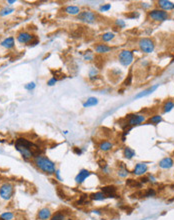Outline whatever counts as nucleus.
<instances>
[{
  "mask_svg": "<svg viewBox=\"0 0 174 220\" xmlns=\"http://www.w3.org/2000/svg\"><path fill=\"white\" fill-rule=\"evenodd\" d=\"M15 148L17 149V151L20 152V154H21V156L25 160L37 157V156L41 155V152H42V150L40 149L39 146H37L36 144L32 143L29 140L22 138V137H20L16 140Z\"/></svg>",
  "mask_w": 174,
  "mask_h": 220,
  "instance_id": "obj_1",
  "label": "nucleus"
},
{
  "mask_svg": "<svg viewBox=\"0 0 174 220\" xmlns=\"http://www.w3.org/2000/svg\"><path fill=\"white\" fill-rule=\"evenodd\" d=\"M34 163L41 171L47 174H53L55 173V164L51 161L50 159L43 155H39L37 157L34 158Z\"/></svg>",
  "mask_w": 174,
  "mask_h": 220,
  "instance_id": "obj_2",
  "label": "nucleus"
},
{
  "mask_svg": "<svg viewBox=\"0 0 174 220\" xmlns=\"http://www.w3.org/2000/svg\"><path fill=\"white\" fill-rule=\"evenodd\" d=\"M126 124L128 127H133L136 125H139V124L143 123L146 118L142 114H128L126 116Z\"/></svg>",
  "mask_w": 174,
  "mask_h": 220,
  "instance_id": "obj_3",
  "label": "nucleus"
},
{
  "mask_svg": "<svg viewBox=\"0 0 174 220\" xmlns=\"http://www.w3.org/2000/svg\"><path fill=\"white\" fill-rule=\"evenodd\" d=\"M14 193V187L10 183H4L0 187V197L4 200H9Z\"/></svg>",
  "mask_w": 174,
  "mask_h": 220,
  "instance_id": "obj_4",
  "label": "nucleus"
},
{
  "mask_svg": "<svg viewBox=\"0 0 174 220\" xmlns=\"http://www.w3.org/2000/svg\"><path fill=\"white\" fill-rule=\"evenodd\" d=\"M133 61V54L129 50H123L119 54V62L123 66H129Z\"/></svg>",
  "mask_w": 174,
  "mask_h": 220,
  "instance_id": "obj_5",
  "label": "nucleus"
},
{
  "mask_svg": "<svg viewBox=\"0 0 174 220\" xmlns=\"http://www.w3.org/2000/svg\"><path fill=\"white\" fill-rule=\"evenodd\" d=\"M149 17L153 20H155V21H164V20L168 19L169 14L164 10L154 9L149 12Z\"/></svg>",
  "mask_w": 174,
  "mask_h": 220,
  "instance_id": "obj_6",
  "label": "nucleus"
},
{
  "mask_svg": "<svg viewBox=\"0 0 174 220\" xmlns=\"http://www.w3.org/2000/svg\"><path fill=\"white\" fill-rule=\"evenodd\" d=\"M139 47L145 53H151L154 50V43L149 38H142L139 41Z\"/></svg>",
  "mask_w": 174,
  "mask_h": 220,
  "instance_id": "obj_7",
  "label": "nucleus"
},
{
  "mask_svg": "<svg viewBox=\"0 0 174 220\" xmlns=\"http://www.w3.org/2000/svg\"><path fill=\"white\" fill-rule=\"evenodd\" d=\"M77 18H78V20H80V21L91 24V23L95 22L96 15L94 14V12H92V11H83V12H80L78 14Z\"/></svg>",
  "mask_w": 174,
  "mask_h": 220,
  "instance_id": "obj_8",
  "label": "nucleus"
},
{
  "mask_svg": "<svg viewBox=\"0 0 174 220\" xmlns=\"http://www.w3.org/2000/svg\"><path fill=\"white\" fill-rule=\"evenodd\" d=\"M101 191L106 195L107 198H115L117 188L114 185H107V186L101 187Z\"/></svg>",
  "mask_w": 174,
  "mask_h": 220,
  "instance_id": "obj_9",
  "label": "nucleus"
},
{
  "mask_svg": "<svg viewBox=\"0 0 174 220\" xmlns=\"http://www.w3.org/2000/svg\"><path fill=\"white\" fill-rule=\"evenodd\" d=\"M147 169H148L147 164H145L143 162L137 163L135 165V167H134V169H133V174L137 175V176H141L147 171Z\"/></svg>",
  "mask_w": 174,
  "mask_h": 220,
  "instance_id": "obj_10",
  "label": "nucleus"
},
{
  "mask_svg": "<svg viewBox=\"0 0 174 220\" xmlns=\"http://www.w3.org/2000/svg\"><path fill=\"white\" fill-rule=\"evenodd\" d=\"M90 174L91 173L87 169H81V170L79 171V173L76 175L75 181L77 182V183H79V184H81L82 182H84V180H85Z\"/></svg>",
  "mask_w": 174,
  "mask_h": 220,
  "instance_id": "obj_11",
  "label": "nucleus"
},
{
  "mask_svg": "<svg viewBox=\"0 0 174 220\" xmlns=\"http://www.w3.org/2000/svg\"><path fill=\"white\" fill-rule=\"evenodd\" d=\"M34 38V36L30 34V33H27V32H22V33H20L18 35V41L20 43H28V42H30L32 39Z\"/></svg>",
  "mask_w": 174,
  "mask_h": 220,
  "instance_id": "obj_12",
  "label": "nucleus"
},
{
  "mask_svg": "<svg viewBox=\"0 0 174 220\" xmlns=\"http://www.w3.org/2000/svg\"><path fill=\"white\" fill-rule=\"evenodd\" d=\"M38 218L40 220H48L51 218V211L49 208H42L38 212Z\"/></svg>",
  "mask_w": 174,
  "mask_h": 220,
  "instance_id": "obj_13",
  "label": "nucleus"
},
{
  "mask_svg": "<svg viewBox=\"0 0 174 220\" xmlns=\"http://www.w3.org/2000/svg\"><path fill=\"white\" fill-rule=\"evenodd\" d=\"M173 159L170 158V157H165L163 158L162 160H160L159 162V166L161 168H163V169H169V168H171L173 166Z\"/></svg>",
  "mask_w": 174,
  "mask_h": 220,
  "instance_id": "obj_14",
  "label": "nucleus"
},
{
  "mask_svg": "<svg viewBox=\"0 0 174 220\" xmlns=\"http://www.w3.org/2000/svg\"><path fill=\"white\" fill-rule=\"evenodd\" d=\"M158 5L162 8L164 11L174 9V3H172L170 1H167V0H160V1H158Z\"/></svg>",
  "mask_w": 174,
  "mask_h": 220,
  "instance_id": "obj_15",
  "label": "nucleus"
},
{
  "mask_svg": "<svg viewBox=\"0 0 174 220\" xmlns=\"http://www.w3.org/2000/svg\"><path fill=\"white\" fill-rule=\"evenodd\" d=\"M89 198L91 200H94V201H102V200L106 199V195H105L102 191L95 192V193H92L89 195Z\"/></svg>",
  "mask_w": 174,
  "mask_h": 220,
  "instance_id": "obj_16",
  "label": "nucleus"
},
{
  "mask_svg": "<svg viewBox=\"0 0 174 220\" xmlns=\"http://www.w3.org/2000/svg\"><path fill=\"white\" fill-rule=\"evenodd\" d=\"M126 185L130 188H141L142 187V183L139 180L135 179H127L126 180Z\"/></svg>",
  "mask_w": 174,
  "mask_h": 220,
  "instance_id": "obj_17",
  "label": "nucleus"
},
{
  "mask_svg": "<svg viewBox=\"0 0 174 220\" xmlns=\"http://www.w3.org/2000/svg\"><path fill=\"white\" fill-rule=\"evenodd\" d=\"M110 50H111V47L105 45V44H98V45L95 47V51L99 54L106 53V52H109Z\"/></svg>",
  "mask_w": 174,
  "mask_h": 220,
  "instance_id": "obj_18",
  "label": "nucleus"
},
{
  "mask_svg": "<svg viewBox=\"0 0 174 220\" xmlns=\"http://www.w3.org/2000/svg\"><path fill=\"white\" fill-rule=\"evenodd\" d=\"M113 147V144L109 141H102L99 144V149L103 152H107L109 150H111Z\"/></svg>",
  "mask_w": 174,
  "mask_h": 220,
  "instance_id": "obj_19",
  "label": "nucleus"
},
{
  "mask_svg": "<svg viewBox=\"0 0 174 220\" xmlns=\"http://www.w3.org/2000/svg\"><path fill=\"white\" fill-rule=\"evenodd\" d=\"M65 12L67 14L71 15H78L80 13V9L78 6H67L65 8Z\"/></svg>",
  "mask_w": 174,
  "mask_h": 220,
  "instance_id": "obj_20",
  "label": "nucleus"
},
{
  "mask_svg": "<svg viewBox=\"0 0 174 220\" xmlns=\"http://www.w3.org/2000/svg\"><path fill=\"white\" fill-rule=\"evenodd\" d=\"M1 45L3 47L7 48V49H9V48H12L14 46V38L13 37H8L6 38L5 40H3L1 42Z\"/></svg>",
  "mask_w": 174,
  "mask_h": 220,
  "instance_id": "obj_21",
  "label": "nucleus"
},
{
  "mask_svg": "<svg viewBox=\"0 0 174 220\" xmlns=\"http://www.w3.org/2000/svg\"><path fill=\"white\" fill-rule=\"evenodd\" d=\"M123 155L125 158L127 159H131L135 156V151L132 149L130 147H125L124 148V151H123Z\"/></svg>",
  "mask_w": 174,
  "mask_h": 220,
  "instance_id": "obj_22",
  "label": "nucleus"
},
{
  "mask_svg": "<svg viewBox=\"0 0 174 220\" xmlns=\"http://www.w3.org/2000/svg\"><path fill=\"white\" fill-rule=\"evenodd\" d=\"M117 174H118L119 177H122V178L126 177V176L129 174L128 169H127L126 167H125V165H124L123 163H120V167H119L118 172H117Z\"/></svg>",
  "mask_w": 174,
  "mask_h": 220,
  "instance_id": "obj_23",
  "label": "nucleus"
},
{
  "mask_svg": "<svg viewBox=\"0 0 174 220\" xmlns=\"http://www.w3.org/2000/svg\"><path fill=\"white\" fill-rule=\"evenodd\" d=\"M156 88H157V85L152 86V87L149 88V89H147V90H144V91L141 92V93L137 94V95L135 96V98H141V97H144V96H147V95H149L150 93H152V92L154 91V90L156 89Z\"/></svg>",
  "mask_w": 174,
  "mask_h": 220,
  "instance_id": "obj_24",
  "label": "nucleus"
},
{
  "mask_svg": "<svg viewBox=\"0 0 174 220\" xmlns=\"http://www.w3.org/2000/svg\"><path fill=\"white\" fill-rule=\"evenodd\" d=\"M98 103V99L95 98V97H89L86 102L83 103V106L84 107H90V106H95L96 104Z\"/></svg>",
  "mask_w": 174,
  "mask_h": 220,
  "instance_id": "obj_25",
  "label": "nucleus"
},
{
  "mask_svg": "<svg viewBox=\"0 0 174 220\" xmlns=\"http://www.w3.org/2000/svg\"><path fill=\"white\" fill-rule=\"evenodd\" d=\"M144 197H154L156 195V191L154 190V188H147L143 191Z\"/></svg>",
  "mask_w": 174,
  "mask_h": 220,
  "instance_id": "obj_26",
  "label": "nucleus"
},
{
  "mask_svg": "<svg viewBox=\"0 0 174 220\" xmlns=\"http://www.w3.org/2000/svg\"><path fill=\"white\" fill-rule=\"evenodd\" d=\"M161 121H162V116H160V115H154V116H152V117L149 118L148 123H151V124H159Z\"/></svg>",
  "mask_w": 174,
  "mask_h": 220,
  "instance_id": "obj_27",
  "label": "nucleus"
},
{
  "mask_svg": "<svg viewBox=\"0 0 174 220\" xmlns=\"http://www.w3.org/2000/svg\"><path fill=\"white\" fill-rule=\"evenodd\" d=\"M173 108H174V103L172 101H167L165 102V104L163 105V111L165 113H167V112H170Z\"/></svg>",
  "mask_w": 174,
  "mask_h": 220,
  "instance_id": "obj_28",
  "label": "nucleus"
},
{
  "mask_svg": "<svg viewBox=\"0 0 174 220\" xmlns=\"http://www.w3.org/2000/svg\"><path fill=\"white\" fill-rule=\"evenodd\" d=\"M88 198H89L88 195L83 194L82 196H80V199L76 202V204H77V205H85V204L88 203Z\"/></svg>",
  "mask_w": 174,
  "mask_h": 220,
  "instance_id": "obj_29",
  "label": "nucleus"
},
{
  "mask_svg": "<svg viewBox=\"0 0 174 220\" xmlns=\"http://www.w3.org/2000/svg\"><path fill=\"white\" fill-rule=\"evenodd\" d=\"M51 220H65V215L62 212L58 211L53 216H51Z\"/></svg>",
  "mask_w": 174,
  "mask_h": 220,
  "instance_id": "obj_30",
  "label": "nucleus"
},
{
  "mask_svg": "<svg viewBox=\"0 0 174 220\" xmlns=\"http://www.w3.org/2000/svg\"><path fill=\"white\" fill-rule=\"evenodd\" d=\"M113 38H114V34L112 33V32H106V33H104L102 35V39H103V41H110V40H112Z\"/></svg>",
  "mask_w": 174,
  "mask_h": 220,
  "instance_id": "obj_31",
  "label": "nucleus"
},
{
  "mask_svg": "<svg viewBox=\"0 0 174 220\" xmlns=\"http://www.w3.org/2000/svg\"><path fill=\"white\" fill-rule=\"evenodd\" d=\"M13 11H14L13 8H10V7H5V8H3V9L1 10V12H0V15H1V16H5V15L10 14L11 12H13Z\"/></svg>",
  "mask_w": 174,
  "mask_h": 220,
  "instance_id": "obj_32",
  "label": "nucleus"
},
{
  "mask_svg": "<svg viewBox=\"0 0 174 220\" xmlns=\"http://www.w3.org/2000/svg\"><path fill=\"white\" fill-rule=\"evenodd\" d=\"M14 217V215L11 213V212H4V213L1 215V218L3 220H11Z\"/></svg>",
  "mask_w": 174,
  "mask_h": 220,
  "instance_id": "obj_33",
  "label": "nucleus"
},
{
  "mask_svg": "<svg viewBox=\"0 0 174 220\" xmlns=\"http://www.w3.org/2000/svg\"><path fill=\"white\" fill-rule=\"evenodd\" d=\"M97 74H98V70H97L95 67H92L90 69V71H89V76H90V78L93 79V77Z\"/></svg>",
  "mask_w": 174,
  "mask_h": 220,
  "instance_id": "obj_34",
  "label": "nucleus"
},
{
  "mask_svg": "<svg viewBox=\"0 0 174 220\" xmlns=\"http://www.w3.org/2000/svg\"><path fill=\"white\" fill-rule=\"evenodd\" d=\"M110 8H111V5H110V4H104V5L100 6L99 10H100V11L105 12V11H108L109 9H110Z\"/></svg>",
  "mask_w": 174,
  "mask_h": 220,
  "instance_id": "obj_35",
  "label": "nucleus"
},
{
  "mask_svg": "<svg viewBox=\"0 0 174 220\" xmlns=\"http://www.w3.org/2000/svg\"><path fill=\"white\" fill-rule=\"evenodd\" d=\"M116 25L119 26V28H124L125 27V22L123 21V20L118 19V20H116Z\"/></svg>",
  "mask_w": 174,
  "mask_h": 220,
  "instance_id": "obj_36",
  "label": "nucleus"
},
{
  "mask_svg": "<svg viewBox=\"0 0 174 220\" xmlns=\"http://www.w3.org/2000/svg\"><path fill=\"white\" fill-rule=\"evenodd\" d=\"M131 80H132V75L131 74H129L128 75V78L125 80V82H124V85L125 86H129L131 84Z\"/></svg>",
  "mask_w": 174,
  "mask_h": 220,
  "instance_id": "obj_37",
  "label": "nucleus"
},
{
  "mask_svg": "<svg viewBox=\"0 0 174 220\" xmlns=\"http://www.w3.org/2000/svg\"><path fill=\"white\" fill-rule=\"evenodd\" d=\"M25 88L27 90H32V89H34L35 88V83L34 82H30V83H28L27 85H25Z\"/></svg>",
  "mask_w": 174,
  "mask_h": 220,
  "instance_id": "obj_38",
  "label": "nucleus"
},
{
  "mask_svg": "<svg viewBox=\"0 0 174 220\" xmlns=\"http://www.w3.org/2000/svg\"><path fill=\"white\" fill-rule=\"evenodd\" d=\"M84 58H85L86 60H92L93 59V55L91 54L90 51H87V54L84 55Z\"/></svg>",
  "mask_w": 174,
  "mask_h": 220,
  "instance_id": "obj_39",
  "label": "nucleus"
},
{
  "mask_svg": "<svg viewBox=\"0 0 174 220\" xmlns=\"http://www.w3.org/2000/svg\"><path fill=\"white\" fill-rule=\"evenodd\" d=\"M56 82H57V80H56V79L53 77V78H51L50 80H48L47 84H48V85H49V86H52V85H54V84H55Z\"/></svg>",
  "mask_w": 174,
  "mask_h": 220,
  "instance_id": "obj_40",
  "label": "nucleus"
},
{
  "mask_svg": "<svg viewBox=\"0 0 174 220\" xmlns=\"http://www.w3.org/2000/svg\"><path fill=\"white\" fill-rule=\"evenodd\" d=\"M139 181L142 183V184H144V183H147V182H149V180H148V177L147 176H144V177H141L140 179H139Z\"/></svg>",
  "mask_w": 174,
  "mask_h": 220,
  "instance_id": "obj_41",
  "label": "nucleus"
},
{
  "mask_svg": "<svg viewBox=\"0 0 174 220\" xmlns=\"http://www.w3.org/2000/svg\"><path fill=\"white\" fill-rule=\"evenodd\" d=\"M126 16H127V17H129V18H137L139 16V13H138V12H136V13H135V12H133L132 15H126Z\"/></svg>",
  "mask_w": 174,
  "mask_h": 220,
  "instance_id": "obj_42",
  "label": "nucleus"
},
{
  "mask_svg": "<svg viewBox=\"0 0 174 220\" xmlns=\"http://www.w3.org/2000/svg\"><path fill=\"white\" fill-rule=\"evenodd\" d=\"M73 151H74V153H76L77 155H80L82 153V151H81V149H79L78 147H74L73 148Z\"/></svg>",
  "mask_w": 174,
  "mask_h": 220,
  "instance_id": "obj_43",
  "label": "nucleus"
},
{
  "mask_svg": "<svg viewBox=\"0 0 174 220\" xmlns=\"http://www.w3.org/2000/svg\"><path fill=\"white\" fill-rule=\"evenodd\" d=\"M147 177H148V180H149V181H150V182H153V183L155 182V180H156V179H155L154 177H153L152 175H148Z\"/></svg>",
  "mask_w": 174,
  "mask_h": 220,
  "instance_id": "obj_44",
  "label": "nucleus"
},
{
  "mask_svg": "<svg viewBox=\"0 0 174 220\" xmlns=\"http://www.w3.org/2000/svg\"><path fill=\"white\" fill-rule=\"evenodd\" d=\"M36 44H38V40H36V41H34V42H30V46H34V45H36Z\"/></svg>",
  "mask_w": 174,
  "mask_h": 220,
  "instance_id": "obj_45",
  "label": "nucleus"
},
{
  "mask_svg": "<svg viewBox=\"0 0 174 220\" xmlns=\"http://www.w3.org/2000/svg\"><path fill=\"white\" fill-rule=\"evenodd\" d=\"M8 3H9V4H12V3H15V0H9V1H8Z\"/></svg>",
  "mask_w": 174,
  "mask_h": 220,
  "instance_id": "obj_46",
  "label": "nucleus"
},
{
  "mask_svg": "<svg viewBox=\"0 0 174 220\" xmlns=\"http://www.w3.org/2000/svg\"><path fill=\"white\" fill-rule=\"evenodd\" d=\"M0 220H3V219H2V218H1V217H0Z\"/></svg>",
  "mask_w": 174,
  "mask_h": 220,
  "instance_id": "obj_47",
  "label": "nucleus"
}]
</instances>
